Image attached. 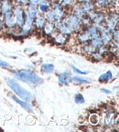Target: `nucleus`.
I'll return each mask as SVG.
<instances>
[{
  "instance_id": "f257e3e1",
  "label": "nucleus",
  "mask_w": 119,
  "mask_h": 132,
  "mask_svg": "<svg viewBox=\"0 0 119 132\" xmlns=\"http://www.w3.org/2000/svg\"><path fill=\"white\" fill-rule=\"evenodd\" d=\"M15 77L23 82L34 85H39L43 82L42 78H40L35 72L31 70H26V69L16 71L15 72Z\"/></svg>"
},
{
  "instance_id": "f03ea898",
  "label": "nucleus",
  "mask_w": 119,
  "mask_h": 132,
  "mask_svg": "<svg viewBox=\"0 0 119 132\" xmlns=\"http://www.w3.org/2000/svg\"><path fill=\"white\" fill-rule=\"evenodd\" d=\"M6 85L9 86V88L20 99H23V100L29 102V103L32 100V95H31L30 92H29L25 88H23L21 85H19V82H16L15 80H13V79H6Z\"/></svg>"
},
{
  "instance_id": "7ed1b4c3",
  "label": "nucleus",
  "mask_w": 119,
  "mask_h": 132,
  "mask_svg": "<svg viewBox=\"0 0 119 132\" xmlns=\"http://www.w3.org/2000/svg\"><path fill=\"white\" fill-rule=\"evenodd\" d=\"M13 16H14L15 22H16V27L20 29L23 26L26 19V15H25V8L24 6H20V5L14 4L13 6Z\"/></svg>"
},
{
  "instance_id": "20e7f679",
  "label": "nucleus",
  "mask_w": 119,
  "mask_h": 132,
  "mask_svg": "<svg viewBox=\"0 0 119 132\" xmlns=\"http://www.w3.org/2000/svg\"><path fill=\"white\" fill-rule=\"evenodd\" d=\"M64 21L68 24L69 27H71L74 33H78L80 30H82V24H81V20L76 18L74 15L69 14L66 15L65 18H64Z\"/></svg>"
},
{
  "instance_id": "39448f33",
  "label": "nucleus",
  "mask_w": 119,
  "mask_h": 132,
  "mask_svg": "<svg viewBox=\"0 0 119 132\" xmlns=\"http://www.w3.org/2000/svg\"><path fill=\"white\" fill-rule=\"evenodd\" d=\"M118 21H119L118 13L114 11L113 13H111L110 15L106 16L105 24L107 29H108V30L112 32V31H114L115 29H118Z\"/></svg>"
},
{
  "instance_id": "423d86ee",
  "label": "nucleus",
  "mask_w": 119,
  "mask_h": 132,
  "mask_svg": "<svg viewBox=\"0 0 119 132\" xmlns=\"http://www.w3.org/2000/svg\"><path fill=\"white\" fill-rule=\"evenodd\" d=\"M50 9L53 11L54 15H55L56 23L59 22L60 20H62V19H63L65 18L66 16L65 8L60 4V3L52 1V3H50Z\"/></svg>"
},
{
  "instance_id": "0eeeda50",
  "label": "nucleus",
  "mask_w": 119,
  "mask_h": 132,
  "mask_svg": "<svg viewBox=\"0 0 119 132\" xmlns=\"http://www.w3.org/2000/svg\"><path fill=\"white\" fill-rule=\"evenodd\" d=\"M55 29L56 30L58 31V32H61L62 33V34H64V35L66 36H71L73 34V30H72V29L71 27H69L68 26L67 23L64 21V19H62V20H60L59 22L55 23Z\"/></svg>"
},
{
  "instance_id": "6e6552de",
  "label": "nucleus",
  "mask_w": 119,
  "mask_h": 132,
  "mask_svg": "<svg viewBox=\"0 0 119 132\" xmlns=\"http://www.w3.org/2000/svg\"><path fill=\"white\" fill-rule=\"evenodd\" d=\"M14 3L11 2V0H3L0 1V13L1 15H6L7 13L12 12Z\"/></svg>"
},
{
  "instance_id": "1a4fd4ad",
  "label": "nucleus",
  "mask_w": 119,
  "mask_h": 132,
  "mask_svg": "<svg viewBox=\"0 0 119 132\" xmlns=\"http://www.w3.org/2000/svg\"><path fill=\"white\" fill-rule=\"evenodd\" d=\"M3 23H4V26L6 29H12L16 27V22H15L13 12L3 15Z\"/></svg>"
},
{
  "instance_id": "9d476101",
  "label": "nucleus",
  "mask_w": 119,
  "mask_h": 132,
  "mask_svg": "<svg viewBox=\"0 0 119 132\" xmlns=\"http://www.w3.org/2000/svg\"><path fill=\"white\" fill-rule=\"evenodd\" d=\"M67 40H68V36L64 35L62 33L54 32L53 34H52V41H53L54 44H57V45H60V46L65 45Z\"/></svg>"
},
{
  "instance_id": "9b49d317",
  "label": "nucleus",
  "mask_w": 119,
  "mask_h": 132,
  "mask_svg": "<svg viewBox=\"0 0 119 132\" xmlns=\"http://www.w3.org/2000/svg\"><path fill=\"white\" fill-rule=\"evenodd\" d=\"M26 9H25V15H26V18H29L34 20L36 16L38 15H39L40 13L38 10V7L36 6H33V5H28L27 6H25Z\"/></svg>"
},
{
  "instance_id": "f8f14e48",
  "label": "nucleus",
  "mask_w": 119,
  "mask_h": 132,
  "mask_svg": "<svg viewBox=\"0 0 119 132\" xmlns=\"http://www.w3.org/2000/svg\"><path fill=\"white\" fill-rule=\"evenodd\" d=\"M11 98H12L13 100L16 102V103L19 104L21 107H23L25 110H27L29 113H33L32 107H31V105L29 104V102L25 101V100H23V99H19V97L15 96V95H12V96H11Z\"/></svg>"
},
{
  "instance_id": "ddd939ff",
  "label": "nucleus",
  "mask_w": 119,
  "mask_h": 132,
  "mask_svg": "<svg viewBox=\"0 0 119 132\" xmlns=\"http://www.w3.org/2000/svg\"><path fill=\"white\" fill-rule=\"evenodd\" d=\"M71 75L70 72H62L58 75V81H59V84L62 85H68L71 82Z\"/></svg>"
},
{
  "instance_id": "4468645a",
  "label": "nucleus",
  "mask_w": 119,
  "mask_h": 132,
  "mask_svg": "<svg viewBox=\"0 0 119 132\" xmlns=\"http://www.w3.org/2000/svg\"><path fill=\"white\" fill-rule=\"evenodd\" d=\"M45 23H46V20H45V19H44V16L39 14V15H38L35 19H34V20H33V28H35L38 30H40V29H42V28H43V26L45 25Z\"/></svg>"
},
{
  "instance_id": "2eb2a0df",
  "label": "nucleus",
  "mask_w": 119,
  "mask_h": 132,
  "mask_svg": "<svg viewBox=\"0 0 119 132\" xmlns=\"http://www.w3.org/2000/svg\"><path fill=\"white\" fill-rule=\"evenodd\" d=\"M42 30H43L44 34H46L47 36H52L56 31L55 25H54V23L47 22V21H46L45 25H44L43 28H42Z\"/></svg>"
},
{
  "instance_id": "dca6fc26",
  "label": "nucleus",
  "mask_w": 119,
  "mask_h": 132,
  "mask_svg": "<svg viewBox=\"0 0 119 132\" xmlns=\"http://www.w3.org/2000/svg\"><path fill=\"white\" fill-rule=\"evenodd\" d=\"M77 39L80 43L82 44H85V43H89L91 40V38L89 37V35L87 34L83 29L80 30L78 33H77Z\"/></svg>"
},
{
  "instance_id": "f3484780",
  "label": "nucleus",
  "mask_w": 119,
  "mask_h": 132,
  "mask_svg": "<svg viewBox=\"0 0 119 132\" xmlns=\"http://www.w3.org/2000/svg\"><path fill=\"white\" fill-rule=\"evenodd\" d=\"M72 14L74 15V16H76V18H78L79 19H82L84 18V16H86V14L83 12V11L82 10V8H81L80 5H74L73 6H72Z\"/></svg>"
},
{
  "instance_id": "a211bd4d",
  "label": "nucleus",
  "mask_w": 119,
  "mask_h": 132,
  "mask_svg": "<svg viewBox=\"0 0 119 132\" xmlns=\"http://www.w3.org/2000/svg\"><path fill=\"white\" fill-rule=\"evenodd\" d=\"M100 37L102 39V42H103V45H109L114 39L111 31H106L105 33H102V34H100Z\"/></svg>"
},
{
  "instance_id": "6ab92c4d",
  "label": "nucleus",
  "mask_w": 119,
  "mask_h": 132,
  "mask_svg": "<svg viewBox=\"0 0 119 132\" xmlns=\"http://www.w3.org/2000/svg\"><path fill=\"white\" fill-rule=\"evenodd\" d=\"M97 50L95 49L90 43L83 44V45L82 46V48H81V52H82V53L86 54V55H92Z\"/></svg>"
},
{
  "instance_id": "aec40b11",
  "label": "nucleus",
  "mask_w": 119,
  "mask_h": 132,
  "mask_svg": "<svg viewBox=\"0 0 119 132\" xmlns=\"http://www.w3.org/2000/svg\"><path fill=\"white\" fill-rule=\"evenodd\" d=\"M95 7L99 10L109 7V0H94Z\"/></svg>"
},
{
  "instance_id": "412c9836",
  "label": "nucleus",
  "mask_w": 119,
  "mask_h": 132,
  "mask_svg": "<svg viewBox=\"0 0 119 132\" xmlns=\"http://www.w3.org/2000/svg\"><path fill=\"white\" fill-rule=\"evenodd\" d=\"M50 1L47 0V1H44V2H41L40 4L38 5V10L40 14H44L45 12H47L48 10L50 9Z\"/></svg>"
},
{
  "instance_id": "4be33fe9",
  "label": "nucleus",
  "mask_w": 119,
  "mask_h": 132,
  "mask_svg": "<svg viewBox=\"0 0 119 132\" xmlns=\"http://www.w3.org/2000/svg\"><path fill=\"white\" fill-rule=\"evenodd\" d=\"M54 70H55V66H54L53 63H43L40 66V72L42 73H52V72H54Z\"/></svg>"
},
{
  "instance_id": "5701e85b",
  "label": "nucleus",
  "mask_w": 119,
  "mask_h": 132,
  "mask_svg": "<svg viewBox=\"0 0 119 132\" xmlns=\"http://www.w3.org/2000/svg\"><path fill=\"white\" fill-rule=\"evenodd\" d=\"M113 78V73L112 71H107L106 72L103 73L102 75H100L98 78V81L100 82H108L109 81H111Z\"/></svg>"
},
{
  "instance_id": "b1692460",
  "label": "nucleus",
  "mask_w": 119,
  "mask_h": 132,
  "mask_svg": "<svg viewBox=\"0 0 119 132\" xmlns=\"http://www.w3.org/2000/svg\"><path fill=\"white\" fill-rule=\"evenodd\" d=\"M71 82H74V84H79V85H86V84H90V80L85 78H82L78 75H75V76L71 77Z\"/></svg>"
},
{
  "instance_id": "393cba45",
  "label": "nucleus",
  "mask_w": 119,
  "mask_h": 132,
  "mask_svg": "<svg viewBox=\"0 0 119 132\" xmlns=\"http://www.w3.org/2000/svg\"><path fill=\"white\" fill-rule=\"evenodd\" d=\"M43 16L47 22H52V23H54V24L56 23L55 15H54V12L52 10V9H49V10H48L47 12L44 13Z\"/></svg>"
},
{
  "instance_id": "a878e982",
  "label": "nucleus",
  "mask_w": 119,
  "mask_h": 132,
  "mask_svg": "<svg viewBox=\"0 0 119 132\" xmlns=\"http://www.w3.org/2000/svg\"><path fill=\"white\" fill-rule=\"evenodd\" d=\"M82 8V10L83 11L85 14L89 13L90 11L94 10L95 9V5H94V2H89V3H83V4H79Z\"/></svg>"
},
{
  "instance_id": "bb28decb",
  "label": "nucleus",
  "mask_w": 119,
  "mask_h": 132,
  "mask_svg": "<svg viewBox=\"0 0 119 132\" xmlns=\"http://www.w3.org/2000/svg\"><path fill=\"white\" fill-rule=\"evenodd\" d=\"M89 43H90L91 45L92 46V47L95 48V49H96V50L99 49L101 46H103V42H102V39H101L100 36H99V37L95 38V39H91Z\"/></svg>"
},
{
  "instance_id": "cd10ccee",
  "label": "nucleus",
  "mask_w": 119,
  "mask_h": 132,
  "mask_svg": "<svg viewBox=\"0 0 119 132\" xmlns=\"http://www.w3.org/2000/svg\"><path fill=\"white\" fill-rule=\"evenodd\" d=\"M64 8H71L76 4V0H62V2L60 3Z\"/></svg>"
},
{
  "instance_id": "c85d7f7f",
  "label": "nucleus",
  "mask_w": 119,
  "mask_h": 132,
  "mask_svg": "<svg viewBox=\"0 0 119 132\" xmlns=\"http://www.w3.org/2000/svg\"><path fill=\"white\" fill-rule=\"evenodd\" d=\"M89 122H90L92 125H94V126L98 125L99 122H100L99 116L97 115V114H92V115H90V117H89Z\"/></svg>"
},
{
  "instance_id": "c756f323",
  "label": "nucleus",
  "mask_w": 119,
  "mask_h": 132,
  "mask_svg": "<svg viewBox=\"0 0 119 132\" xmlns=\"http://www.w3.org/2000/svg\"><path fill=\"white\" fill-rule=\"evenodd\" d=\"M74 102L76 104H78V105H82V104H83L85 102V98H84V96L82 94L78 93L74 95Z\"/></svg>"
},
{
  "instance_id": "7c9ffc66",
  "label": "nucleus",
  "mask_w": 119,
  "mask_h": 132,
  "mask_svg": "<svg viewBox=\"0 0 119 132\" xmlns=\"http://www.w3.org/2000/svg\"><path fill=\"white\" fill-rule=\"evenodd\" d=\"M72 69V71H73L75 73H78V74H81V75H84V74H87V72H84V71H82L80 70V69H78L77 67H75V66L72 65L71 66Z\"/></svg>"
},
{
  "instance_id": "2f4dec72",
  "label": "nucleus",
  "mask_w": 119,
  "mask_h": 132,
  "mask_svg": "<svg viewBox=\"0 0 119 132\" xmlns=\"http://www.w3.org/2000/svg\"><path fill=\"white\" fill-rule=\"evenodd\" d=\"M15 4L20 5V6L25 7L29 5V0H15Z\"/></svg>"
},
{
  "instance_id": "473e14b6",
  "label": "nucleus",
  "mask_w": 119,
  "mask_h": 132,
  "mask_svg": "<svg viewBox=\"0 0 119 132\" xmlns=\"http://www.w3.org/2000/svg\"><path fill=\"white\" fill-rule=\"evenodd\" d=\"M41 2V0H29V5H33V6H38V5Z\"/></svg>"
},
{
  "instance_id": "72a5a7b5",
  "label": "nucleus",
  "mask_w": 119,
  "mask_h": 132,
  "mask_svg": "<svg viewBox=\"0 0 119 132\" xmlns=\"http://www.w3.org/2000/svg\"><path fill=\"white\" fill-rule=\"evenodd\" d=\"M10 66V64L8 63V62H5V61L0 60V67H4V68H8Z\"/></svg>"
},
{
  "instance_id": "f704fd0d",
  "label": "nucleus",
  "mask_w": 119,
  "mask_h": 132,
  "mask_svg": "<svg viewBox=\"0 0 119 132\" xmlns=\"http://www.w3.org/2000/svg\"><path fill=\"white\" fill-rule=\"evenodd\" d=\"M76 2H78L79 4H83V3L92 2V0H76Z\"/></svg>"
},
{
  "instance_id": "c9c22d12",
  "label": "nucleus",
  "mask_w": 119,
  "mask_h": 132,
  "mask_svg": "<svg viewBox=\"0 0 119 132\" xmlns=\"http://www.w3.org/2000/svg\"><path fill=\"white\" fill-rule=\"evenodd\" d=\"M3 27H4V23H3V16L0 14V30H2Z\"/></svg>"
},
{
  "instance_id": "e433bc0d",
  "label": "nucleus",
  "mask_w": 119,
  "mask_h": 132,
  "mask_svg": "<svg viewBox=\"0 0 119 132\" xmlns=\"http://www.w3.org/2000/svg\"><path fill=\"white\" fill-rule=\"evenodd\" d=\"M101 92L104 94H106V95H109V94H111V91L108 90V89H105V88H102L101 89Z\"/></svg>"
},
{
  "instance_id": "4c0bfd02",
  "label": "nucleus",
  "mask_w": 119,
  "mask_h": 132,
  "mask_svg": "<svg viewBox=\"0 0 119 132\" xmlns=\"http://www.w3.org/2000/svg\"><path fill=\"white\" fill-rule=\"evenodd\" d=\"M53 2H58V3H61L62 1V0H52Z\"/></svg>"
},
{
  "instance_id": "58836bf2",
  "label": "nucleus",
  "mask_w": 119,
  "mask_h": 132,
  "mask_svg": "<svg viewBox=\"0 0 119 132\" xmlns=\"http://www.w3.org/2000/svg\"><path fill=\"white\" fill-rule=\"evenodd\" d=\"M0 1H3V0H0Z\"/></svg>"
}]
</instances>
